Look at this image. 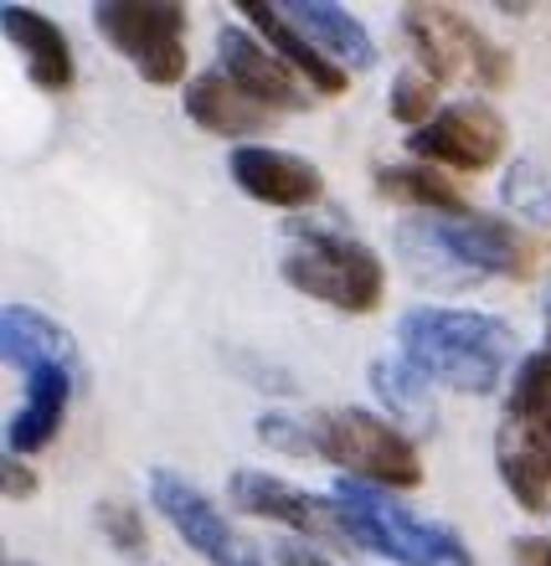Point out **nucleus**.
Returning a JSON list of instances; mask_svg holds the SVG:
<instances>
[{
    "instance_id": "1",
    "label": "nucleus",
    "mask_w": 551,
    "mask_h": 566,
    "mask_svg": "<svg viewBox=\"0 0 551 566\" xmlns=\"http://www.w3.org/2000/svg\"><path fill=\"white\" fill-rule=\"evenodd\" d=\"M397 356L417 376H428L438 391L459 397H495L510 381L516 360V329L500 314L448 310V304H413L397 319Z\"/></svg>"
},
{
    "instance_id": "2",
    "label": "nucleus",
    "mask_w": 551,
    "mask_h": 566,
    "mask_svg": "<svg viewBox=\"0 0 551 566\" xmlns=\"http://www.w3.org/2000/svg\"><path fill=\"white\" fill-rule=\"evenodd\" d=\"M397 258L428 289H469L479 279H531L541 269V242L490 211L464 217H413L397 227Z\"/></svg>"
},
{
    "instance_id": "3",
    "label": "nucleus",
    "mask_w": 551,
    "mask_h": 566,
    "mask_svg": "<svg viewBox=\"0 0 551 566\" xmlns=\"http://www.w3.org/2000/svg\"><path fill=\"white\" fill-rule=\"evenodd\" d=\"M279 279L289 289H299L304 298L341 314H372L382 304V294H387V269H382L376 248H366L341 227H314V222L289 227Z\"/></svg>"
},
{
    "instance_id": "4",
    "label": "nucleus",
    "mask_w": 551,
    "mask_h": 566,
    "mask_svg": "<svg viewBox=\"0 0 551 566\" xmlns=\"http://www.w3.org/2000/svg\"><path fill=\"white\" fill-rule=\"evenodd\" d=\"M335 510H341L345 531L361 552H376L397 566H475L464 536L444 521H423L407 505H397L387 490L361 484V479H335L330 490Z\"/></svg>"
},
{
    "instance_id": "5",
    "label": "nucleus",
    "mask_w": 551,
    "mask_h": 566,
    "mask_svg": "<svg viewBox=\"0 0 551 566\" xmlns=\"http://www.w3.org/2000/svg\"><path fill=\"white\" fill-rule=\"evenodd\" d=\"M320 459L345 469V479L376 484V490H417L423 484V453L403 428L366 407H325L310 412Z\"/></svg>"
},
{
    "instance_id": "6",
    "label": "nucleus",
    "mask_w": 551,
    "mask_h": 566,
    "mask_svg": "<svg viewBox=\"0 0 551 566\" xmlns=\"http://www.w3.org/2000/svg\"><path fill=\"white\" fill-rule=\"evenodd\" d=\"M397 27L423 62V73H433L438 83H469L485 93L510 83V52L454 6H403Z\"/></svg>"
},
{
    "instance_id": "7",
    "label": "nucleus",
    "mask_w": 551,
    "mask_h": 566,
    "mask_svg": "<svg viewBox=\"0 0 551 566\" xmlns=\"http://www.w3.org/2000/svg\"><path fill=\"white\" fill-rule=\"evenodd\" d=\"M93 27L149 88L186 77V6L180 0H93Z\"/></svg>"
},
{
    "instance_id": "8",
    "label": "nucleus",
    "mask_w": 551,
    "mask_h": 566,
    "mask_svg": "<svg viewBox=\"0 0 551 566\" xmlns=\"http://www.w3.org/2000/svg\"><path fill=\"white\" fill-rule=\"evenodd\" d=\"M149 505L176 525V536L207 566H263V552L242 536L238 521L176 469H149Z\"/></svg>"
},
{
    "instance_id": "9",
    "label": "nucleus",
    "mask_w": 551,
    "mask_h": 566,
    "mask_svg": "<svg viewBox=\"0 0 551 566\" xmlns=\"http://www.w3.org/2000/svg\"><path fill=\"white\" fill-rule=\"evenodd\" d=\"M510 129L485 98H464L444 104V114L407 135V155L417 165H438V170H459V176H485L506 160Z\"/></svg>"
},
{
    "instance_id": "10",
    "label": "nucleus",
    "mask_w": 551,
    "mask_h": 566,
    "mask_svg": "<svg viewBox=\"0 0 551 566\" xmlns=\"http://www.w3.org/2000/svg\"><path fill=\"white\" fill-rule=\"evenodd\" d=\"M227 500L242 510V515H258V521H273L283 531H294L304 541H325V546H341L351 541L341 510L330 494H310L289 484V479L269 474V469H232L227 474ZM356 546V541H351Z\"/></svg>"
},
{
    "instance_id": "11",
    "label": "nucleus",
    "mask_w": 551,
    "mask_h": 566,
    "mask_svg": "<svg viewBox=\"0 0 551 566\" xmlns=\"http://www.w3.org/2000/svg\"><path fill=\"white\" fill-rule=\"evenodd\" d=\"M227 176L238 186L242 196H253L263 207H279V211H304L325 196V176L320 165L294 155V149H279V145H232L227 155Z\"/></svg>"
},
{
    "instance_id": "12",
    "label": "nucleus",
    "mask_w": 551,
    "mask_h": 566,
    "mask_svg": "<svg viewBox=\"0 0 551 566\" xmlns=\"http://www.w3.org/2000/svg\"><path fill=\"white\" fill-rule=\"evenodd\" d=\"M217 67H222L248 98L273 108V114H299V108H310V83H304L258 31H242V27L217 31Z\"/></svg>"
},
{
    "instance_id": "13",
    "label": "nucleus",
    "mask_w": 551,
    "mask_h": 566,
    "mask_svg": "<svg viewBox=\"0 0 551 566\" xmlns=\"http://www.w3.org/2000/svg\"><path fill=\"white\" fill-rule=\"evenodd\" d=\"M0 31H6V42L11 52L21 57L27 77L37 83L42 93H67L77 77V62H73V42H67V31L52 21V15L31 11V6H0Z\"/></svg>"
},
{
    "instance_id": "14",
    "label": "nucleus",
    "mask_w": 551,
    "mask_h": 566,
    "mask_svg": "<svg viewBox=\"0 0 551 566\" xmlns=\"http://www.w3.org/2000/svg\"><path fill=\"white\" fill-rule=\"evenodd\" d=\"M0 356L21 376L37 371H83L77 360V340L67 325H58L52 314L31 310V304H6L0 310Z\"/></svg>"
},
{
    "instance_id": "15",
    "label": "nucleus",
    "mask_w": 551,
    "mask_h": 566,
    "mask_svg": "<svg viewBox=\"0 0 551 566\" xmlns=\"http://www.w3.org/2000/svg\"><path fill=\"white\" fill-rule=\"evenodd\" d=\"M180 98H186L191 124H201V129L217 135V139H242V145H253L248 135H263V129L273 124V108H263L258 98H248V93H242L222 67L196 73Z\"/></svg>"
},
{
    "instance_id": "16",
    "label": "nucleus",
    "mask_w": 551,
    "mask_h": 566,
    "mask_svg": "<svg viewBox=\"0 0 551 566\" xmlns=\"http://www.w3.org/2000/svg\"><path fill=\"white\" fill-rule=\"evenodd\" d=\"M77 376L83 371H37V376H27L21 407L6 418V453L31 459V453H42L46 443H58L62 422H67V407H73Z\"/></svg>"
},
{
    "instance_id": "17",
    "label": "nucleus",
    "mask_w": 551,
    "mask_h": 566,
    "mask_svg": "<svg viewBox=\"0 0 551 566\" xmlns=\"http://www.w3.org/2000/svg\"><path fill=\"white\" fill-rule=\"evenodd\" d=\"M248 21H253V31L263 36V42L279 52L289 67H294L304 83H310V93H325V98H341L345 88H351V73H345L341 62H330L320 46L304 36V31H294V21L273 6V0H242L238 6Z\"/></svg>"
},
{
    "instance_id": "18",
    "label": "nucleus",
    "mask_w": 551,
    "mask_h": 566,
    "mask_svg": "<svg viewBox=\"0 0 551 566\" xmlns=\"http://www.w3.org/2000/svg\"><path fill=\"white\" fill-rule=\"evenodd\" d=\"M279 11L289 15L294 31H304L330 62H341L345 73H366V67H376L372 31L361 27L345 6H330V0H289V6H279Z\"/></svg>"
},
{
    "instance_id": "19",
    "label": "nucleus",
    "mask_w": 551,
    "mask_h": 566,
    "mask_svg": "<svg viewBox=\"0 0 551 566\" xmlns=\"http://www.w3.org/2000/svg\"><path fill=\"white\" fill-rule=\"evenodd\" d=\"M495 474L526 515H547L551 510V463L531 432L510 428V422L495 428Z\"/></svg>"
},
{
    "instance_id": "20",
    "label": "nucleus",
    "mask_w": 551,
    "mask_h": 566,
    "mask_svg": "<svg viewBox=\"0 0 551 566\" xmlns=\"http://www.w3.org/2000/svg\"><path fill=\"white\" fill-rule=\"evenodd\" d=\"M376 191L397 201V207H413L423 217H464L475 211L464 201V191L454 186V176H444L438 165H376Z\"/></svg>"
},
{
    "instance_id": "21",
    "label": "nucleus",
    "mask_w": 551,
    "mask_h": 566,
    "mask_svg": "<svg viewBox=\"0 0 551 566\" xmlns=\"http://www.w3.org/2000/svg\"><path fill=\"white\" fill-rule=\"evenodd\" d=\"M366 376H372V391L382 397V418L433 432V422H438V402H433V391L438 387H433L428 376H417L403 356H376Z\"/></svg>"
},
{
    "instance_id": "22",
    "label": "nucleus",
    "mask_w": 551,
    "mask_h": 566,
    "mask_svg": "<svg viewBox=\"0 0 551 566\" xmlns=\"http://www.w3.org/2000/svg\"><path fill=\"white\" fill-rule=\"evenodd\" d=\"M438 77L423 73V67H403V73L392 77V93H387V108H392V119L407 124V129H423V124H433L438 114H444V104H438Z\"/></svg>"
},
{
    "instance_id": "23",
    "label": "nucleus",
    "mask_w": 551,
    "mask_h": 566,
    "mask_svg": "<svg viewBox=\"0 0 551 566\" xmlns=\"http://www.w3.org/2000/svg\"><path fill=\"white\" fill-rule=\"evenodd\" d=\"M93 525L104 531V541L119 556H145L149 552L145 515H139L135 505H124V500H98V505H93Z\"/></svg>"
},
{
    "instance_id": "24",
    "label": "nucleus",
    "mask_w": 551,
    "mask_h": 566,
    "mask_svg": "<svg viewBox=\"0 0 551 566\" xmlns=\"http://www.w3.org/2000/svg\"><path fill=\"white\" fill-rule=\"evenodd\" d=\"M258 443L273 448V453H289V459H320L314 448V422L310 418H289V412H263L253 422Z\"/></svg>"
},
{
    "instance_id": "25",
    "label": "nucleus",
    "mask_w": 551,
    "mask_h": 566,
    "mask_svg": "<svg viewBox=\"0 0 551 566\" xmlns=\"http://www.w3.org/2000/svg\"><path fill=\"white\" fill-rule=\"evenodd\" d=\"M0 490H6L11 505L31 500V494H37V474H31V463L15 459V453H6V459H0Z\"/></svg>"
},
{
    "instance_id": "26",
    "label": "nucleus",
    "mask_w": 551,
    "mask_h": 566,
    "mask_svg": "<svg viewBox=\"0 0 551 566\" xmlns=\"http://www.w3.org/2000/svg\"><path fill=\"white\" fill-rule=\"evenodd\" d=\"M500 422L531 432V438L541 443V453H547V463H551V397L541 407H531V412H500Z\"/></svg>"
},
{
    "instance_id": "27",
    "label": "nucleus",
    "mask_w": 551,
    "mask_h": 566,
    "mask_svg": "<svg viewBox=\"0 0 551 566\" xmlns=\"http://www.w3.org/2000/svg\"><path fill=\"white\" fill-rule=\"evenodd\" d=\"M516 566H551V541L547 536H516L510 541Z\"/></svg>"
},
{
    "instance_id": "28",
    "label": "nucleus",
    "mask_w": 551,
    "mask_h": 566,
    "mask_svg": "<svg viewBox=\"0 0 551 566\" xmlns=\"http://www.w3.org/2000/svg\"><path fill=\"white\" fill-rule=\"evenodd\" d=\"M273 562L279 566H335L330 556H320L314 546H299V541H279V546H273Z\"/></svg>"
},
{
    "instance_id": "29",
    "label": "nucleus",
    "mask_w": 551,
    "mask_h": 566,
    "mask_svg": "<svg viewBox=\"0 0 551 566\" xmlns=\"http://www.w3.org/2000/svg\"><path fill=\"white\" fill-rule=\"evenodd\" d=\"M541 314H547V350H551V294H547V310Z\"/></svg>"
},
{
    "instance_id": "30",
    "label": "nucleus",
    "mask_w": 551,
    "mask_h": 566,
    "mask_svg": "<svg viewBox=\"0 0 551 566\" xmlns=\"http://www.w3.org/2000/svg\"><path fill=\"white\" fill-rule=\"evenodd\" d=\"M6 566H31V562H6Z\"/></svg>"
}]
</instances>
